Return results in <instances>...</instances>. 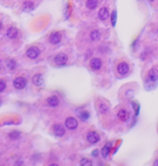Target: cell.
Segmentation results:
<instances>
[{"instance_id":"cell-3","label":"cell","mask_w":158,"mask_h":166,"mask_svg":"<svg viewBox=\"0 0 158 166\" xmlns=\"http://www.w3.org/2000/svg\"><path fill=\"white\" fill-rule=\"evenodd\" d=\"M39 54H40V51H39V49H38V47H31L28 50L26 51L27 57L31 58V59L37 58V57L39 56Z\"/></svg>"},{"instance_id":"cell-21","label":"cell","mask_w":158,"mask_h":166,"mask_svg":"<svg viewBox=\"0 0 158 166\" xmlns=\"http://www.w3.org/2000/svg\"><path fill=\"white\" fill-rule=\"evenodd\" d=\"M89 116H89V112H87V111H82L79 113V118L81 119L82 121H87L89 119Z\"/></svg>"},{"instance_id":"cell-11","label":"cell","mask_w":158,"mask_h":166,"mask_svg":"<svg viewBox=\"0 0 158 166\" xmlns=\"http://www.w3.org/2000/svg\"><path fill=\"white\" fill-rule=\"evenodd\" d=\"M90 67H91L93 70H99V69H101V67H102V61H101L100 58L94 57V58L91 59V62H90Z\"/></svg>"},{"instance_id":"cell-25","label":"cell","mask_w":158,"mask_h":166,"mask_svg":"<svg viewBox=\"0 0 158 166\" xmlns=\"http://www.w3.org/2000/svg\"><path fill=\"white\" fill-rule=\"evenodd\" d=\"M5 88H7V84H5V82L3 80H0V93L3 92V91L5 90Z\"/></svg>"},{"instance_id":"cell-13","label":"cell","mask_w":158,"mask_h":166,"mask_svg":"<svg viewBox=\"0 0 158 166\" xmlns=\"http://www.w3.org/2000/svg\"><path fill=\"white\" fill-rule=\"evenodd\" d=\"M47 104L50 107H52V108H56V107L60 105V100H59V98L56 97V96H50V97L47 99Z\"/></svg>"},{"instance_id":"cell-4","label":"cell","mask_w":158,"mask_h":166,"mask_svg":"<svg viewBox=\"0 0 158 166\" xmlns=\"http://www.w3.org/2000/svg\"><path fill=\"white\" fill-rule=\"evenodd\" d=\"M87 140H88L89 144L94 145V144L100 141V135L96 132H89L88 135H87Z\"/></svg>"},{"instance_id":"cell-16","label":"cell","mask_w":158,"mask_h":166,"mask_svg":"<svg viewBox=\"0 0 158 166\" xmlns=\"http://www.w3.org/2000/svg\"><path fill=\"white\" fill-rule=\"evenodd\" d=\"M19 36V31L15 27H10L7 30V37L9 39H15Z\"/></svg>"},{"instance_id":"cell-10","label":"cell","mask_w":158,"mask_h":166,"mask_svg":"<svg viewBox=\"0 0 158 166\" xmlns=\"http://www.w3.org/2000/svg\"><path fill=\"white\" fill-rule=\"evenodd\" d=\"M98 16L101 21H106V19L110 17V11H108L107 8H102V9L99 11Z\"/></svg>"},{"instance_id":"cell-7","label":"cell","mask_w":158,"mask_h":166,"mask_svg":"<svg viewBox=\"0 0 158 166\" xmlns=\"http://www.w3.org/2000/svg\"><path fill=\"white\" fill-rule=\"evenodd\" d=\"M61 39H62V35L59 31H54L49 37V41L51 44H59L61 42Z\"/></svg>"},{"instance_id":"cell-24","label":"cell","mask_w":158,"mask_h":166,"mask_svg":"<svg viewBox=\"0 0 158 166\" xmlns=\"http://www.w3.org/2000/svg\"><path fill=\"white\" fill-rule=\"evenodd\" d=\"M116 21H117V12L114 11L112 14V25L113 26H116Z\"/></svg>"},{"instance_id":"cell-17","label":"cell","mask_w":158,"mask_h":166,"mask_svg":"<svg viewBox=\"0 0 158 166\" xmlns=\"http://www.w3.org/2000/svg\"><path fill=\"white\" fill-rule=\"evenodd\" d=\"M87 7H88V9L90 10H94L96 7H98L99 5V1L98 0H87Z\"/></svg>"},{"instance_id":"cell-29","label":"cell","mask_w":158,"mask_h":166,"mask_svg":"<svg viewBox=\"0 0 158 166\" xmlns=\"http://www.w3.org/2000/svg\"><path fill=\"white\" fill-rule=\"evenodd\" d=\"M147 1H149V2H153L154 0H147Z\"/></svg>"},{"instance_id":"cell-9","label":"cell","mask_w":158,"mask_h":166,"mask_svg":"<svg viewBox=\"0 0 158 166\" xmlns=\"http://www.w3.org/2000/svg\"><path fill=\"white\" fill-rule=\"evenodd\" d=\"M129 70H130L129 65H128L127 63H125V62L120 63V64L117 66V71L119 72L120 76H126V74L129 72Z\"/></svg>"},{"instance_id":"cell-8","label":"cell","mask_w":158,"mask_h":166,"mask_svg":"<svg viewBox=\"0 0 158 166\" xmlns=\"http://www.w3.org/2000/svg\"><path fill=\"white\" fill-rule=\"evenodd\" d=\"M147 81L149 83H156L158 81V69L153 68L149 70V76H147Z\"/></svg>"},{"instance_id":"cell-12","label":"cell","mask_w":158,"mask_h":166,"mask_svg":"<svg viewBox=\"0 0 158 166\" xmlns=\"http://www.w3.org/2000/svg\"><path fill=\"white\" fill-rule=\"evenodd\" d=\"M110 149H112V142H106V145L102 148V151H101L102 157H103L104 159H107L108 157V155H110Z\"/></svg>"},{"instance_id":"cell-30","label":"cell","mask_w":158,"mask_h":166,"mask_svg":"<svg viewBox=\"0 0 158 166\" xmlns=\"http://www.w3.org/2000/svg\"><path fill=\"white\" fill-rule=\"evenodd\" d=\"M0 105H1V98H0Z\"/></svg>"},{"instance_id":"cell-27","label":"cell","mask_w":158,"mask_h":166,"mask_svg":"<svg viewBox=\"0 0 158 166\" xmlns=\"http://www.w3.org/2000/svg\"><path fill=\"white\" fill-rule=\"evenodd\" d=\"M154 166H158V160H156V161L154 162Z\"/></svg>"},{"instance_id":"cell-2","label":"cell","mask_w":158,"mask_h":166,"mask_svg":"<svg viewBox=\"0 0 158 166\" xmlns=\"http://www.w3.org/2000/svg\"><path fill=\"white\" fill-rule=\"evenodd\" d=\"M65 126H66L68 130H74L78 127V121H77L75 118H73V116H68V118L65 120Z\"/></svg>"},{"instance_id":"cell-14","label":"cell","mask_w":158,"mask_h":166,"mask_svg":"<svg viewBox=\"0 0 158 166\" xmlns=\"http://www.w3.org/2000/svg\"><path fill=\"white\" fill-rule=\"evenodd\" d=\"M118 118H119V120H121V121L124 122L128 121V119L130 118V112L126 109L119 110V112H118Z\"/></svg>"},{"instance_id":"cell-1","label":"cell","mask_w":158,"mask_h":166,"mask_svg":"<svg viewBox=\"0 0 158 166\" xmlns=\"http://www.w3.org/2000/svg\"><path fill=\"white\" fill-rule=\"evenodd\" d=\"M26 79L23 78V77H17L13 80V86H14L16 90H22L26 86Z\"/></svg>"},{"instance_id":"cell-28","label":"cell","mask_w":158,"mask_h":166,"mask_svg":"<svg viewBox=\"0 0 158 166\" xmlns=\"http://www.w3.org/2000/svg\"><path fill=\"white\" fill-rule=\"evenodd\" d=\"M1 27H2V24H1V22H0V29H1Z\"/></svg>"},{"instance_id":"cell-19","label":"cell","mask_w":158,"mask_h":166,"mask_svg":"<svg viewBox=\"0 0 158 166\" xmlns=\"http://www.w3.org/2000/svg\"><path fill=\"white\" fill-rule=\"evenodd\" d=\"M100 38H101V33L99 30H93L91 33H90V39H91L92 41H96Z\"/></svg>"},{"instance_id":"cell-23","label":"cell","mask_w":158,"mask_h":166,"mask_svg":"<svg viewBox=\"0 0 158 166\" xmlns=\"http://www.w3.org/2000/svg\"><path fill=\"white\" fill-rule=\"evenodd\" d=\"M80 165L81 166H88V165L90 166V165H92V162L88 159H81V161H80Z\"/></svg>"},{"instance_id":"cell-22","label":"cell","mask_w":158,"mask_h":166,"mask_svg":"<svg viewBox=\"0 0 158 166\" xmlns=\"http://www.w3.org/2000/svg\"><path fill=\"white\" fill-rule=\"evenodd\" d=\"M20 135H21V133H20V132H17V130H14V132H12V133L10 134L9 137L11 138V139L15 140V139H17V138L20 137Z\"/></svg>"},{"instance_id":"cell-18","label":"cell","mask_w":158,"mask_h":166,"mask_svg":"<svg viewBox=\"0 0 158 166\" xmlns=\"http://www.w3.org/2000/svg\"><path fill=\"white\" fill-rule=\"evenodd\" d=\"M34 8H35V5H34V3L31 2V1H25L24 5H23V9H24V11H26V12L33 11Z\"/></svg>"},{"instance_id":"cell-6","label":"cell","mask_w":158,"mask_h":166,"mask_svg":"<svg viewBox=\"0 0 158 166\" xmlns=\"http://www.w3.org/2000/svg\"><path fill=\"white\" fill-rule=\"evenodd\" d=\"M67 59H68V57H67L66 54H64V53H59V54L55 56L54 62H55V64L59 65V66H62V65L66 64Z\"/></svg>"},{"instance_id":"cell-20","label":"cell","mask_w":158,"mask_h":166,"mask_svg":"<svg viewBox=\"0 0 158 166\" xmlns=\"http://www.w3.org/2000/svg\"><path fill=\"white\" fill-rule=\"evenodd\" d=\"M7 66H8V68H9L10 70H13V69L16 67V63H15L13 59H10V61H8Z\"/></svg>"},{"instance_id":"cell-26","label":"cell","mask_w":158,"mask_h":166,"mask_svg":"<svg viewBox=\"0 0 158 166\" xmlns=\"http://www.w3.org/2000/svg\"><path fill=\"white\" fill-rule=\"evenodd\" d=\"M92 155H93L94 157H98V155H99V151H98V150H94V151L92 152Z\"/></svg>"},{"instance_id":"cell-5","label":"cell","mask_w":158,"mask_h":166,"mask_svg":"<svg viewBox=\"0 0 158 166\" xmlns=\"http://www.w3.org/2000/svg\"><path fill=\"white\" fill-rule=\"evenodd\" d=\"M52 130L54 135L58 136V137H62V136L65 135V128L62 124H54L52 127Z\"/></svg>"},{"instance_id":"cell-15","label":"cell","mask_w":158,"mask_h":166,"mask_svg":"<svg viewBox=\"0 0 158 166\" xmlns=\"http://www.w3.org/2000/svg\"><path fill=\"white\" fill-rule=\"evenodd\" d=\"M33 83L36 86H42L43 85V77L42 74H37L33 77Z\"/></svg>"}]
</instances>
